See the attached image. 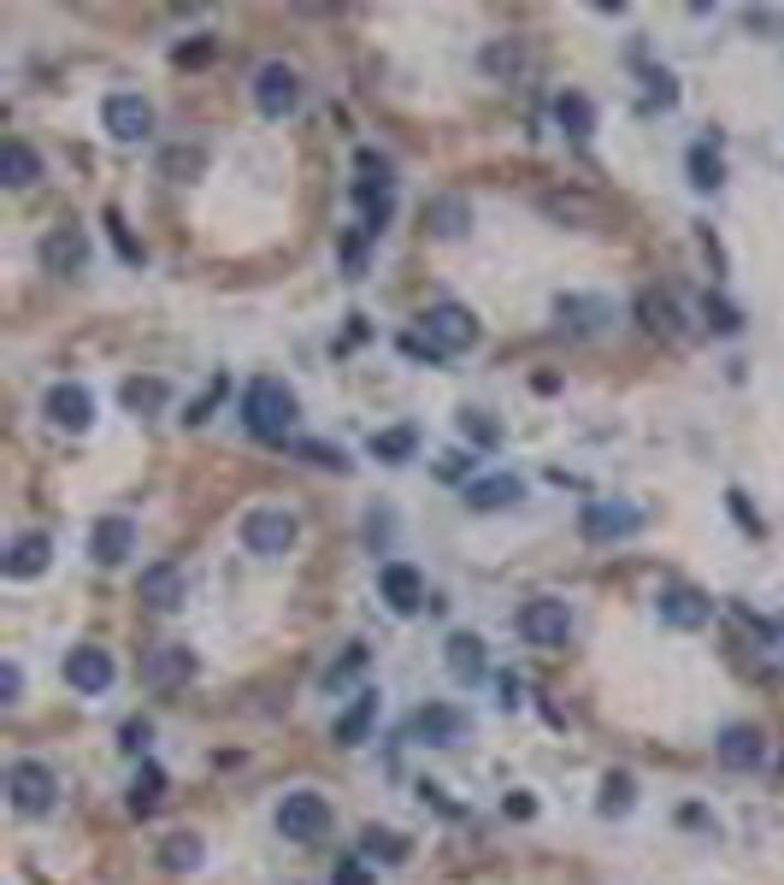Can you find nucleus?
Segmentation results:
<instances>
[{
    "label": "nucleus",
    "instance_id": "nucleus-41",
    "mask_svg": "<svg viewBox=\"0 0 784 885\" xmlns=\"http://www.w3.org/2000/svg\"><path fill=\"white\" fill-rule=\"evenodd\" d=\"M148 738H153V726H148V721H130V726H125V750H130V756H142V750H148Z\"/></svg>",
    "mask_w": 784,
    "mask_h": 885
},
{
    "label": "nucleus",
    "instance_id": "nucleus-35",
    "mask_svg": "<svg viewBox=\"0 0 784 885\" xmlns=\"http://www.w3.org/2000/svg\"><path fill=\"white\" fill-rule=\"evenodd\" d=\"M366 856H384V862H407V844H401V832H378V827H372V832H366Z\"/></svg>",
    "mask_w": 784,
    "mask_h": 885
},
{
    "label": "nucleus",
    "instance_id": "nucleus-16",
    "mask_svg": "<svg viewBox=\"0 0 784 885\" xmlns=\"http://www.w3.org/2000/svg\"><path fill=\"white\" fill-rule=\"evenodd\" d=\"M655 608H661L667 626H678V632H696V626H708V615H713V603L702 597V590H690V585H667L655 597Z\"/></svg>",
    "mask_w": 784,
    "mask_h": 885
},
{
    "label": "nucleus",
    "instance_id": "nucleus-18",
    "mask_svg": "<svg viewBox=\"0 0 784 885\" xmlns=\"http://www.w3.org/2000/svg\"><path fill=\"white\" fill-rule=\"evenodd\" d=\"M136 597H142L148 608H160V615H172V608L183 603V567L178 561H153V567L136 578Z\"/></svg>",
    "mask_w": 784,
    "mask_h": 885
},
{
    "label": "nucleus",
    "instance_id": "nucleus-12",
    "mask_svg": "<svg viewBox=\"0 0 784 885\" xmlns=\"http://www.w3.org/2000/svg\"><path fill=\"white\" fill-rule=\"evenodd\" d=\"M42 414H47V425H60V431H89L95 425V396L83 384H54L47 402H42Z\"/></svg>",
    "mask_w": 784,
    "mask_h": 885
},
{
    "label": "nucleus",
    "instance_id": "nucleus-9",
    "mask_svg": "<svg viewBox=\"0 0 784 885\" xmlns=\"http://www.w3.org/2000/svg\"><path fill=\"white\" fill-rule=\"evenodd\" d=\"M118 679V668H112V655L100 650V643H77L72 655H65V685H72L77 696H100Z\"/></svg>",
    "mask_w": 784,
    "mask_h": 885
},
{
    "label": "nucleus",
    "instance_id": "nucleus-10",
    "mask_svg": "<svg viewBox=\"0 0 784 885\" xmlns=\"http://www.w3.org/2000/svg\"><path fill=\"white\" fill-rule=\"evenodd\" d=\"M460 732H466V714L449 708V703H425L414 721H407V738H414V744H431V750H449V744H460Z\"/></svg>",
    "mask_w": 784,
    "mask_h": 885
},
{
    "label": "nucleus",
    "instance_id": "nucleus-5",
    "mask_svg": "<svg viewBox=\"0 0 784 885\" xmlns=\"http://www.w3.org/2000/svg\"><path fill=\"white\" fill-rule=\"evenodd\" d=\"M296 514L289 508H248L243 514V543H248V555H283L289 543H296Z\"/></svg>",
    "mask_w": 784,
    "mask_h": 885
},
{
    "label": "nucleus",
    "instance_id": "nucleus-19",
    "mask_svg": "<svg viewBox=\"0 0 784 885\" xmlns=\"http://www.w3.org/2000/svg\"><path fill=\"white\" fill-rule=\"evenodd\" d=\"M130 550H136V525L125 514H107V520L89 525V555L100 561V567H118Z\"/></svg>",
    "mask_w": 784,
    "mask_h": 885
},
{
    "label": "nucleus",
    "instance_id": "nucleus-17",
    "mask_svg": "<svg viewBox=\"0 0 784 885\" xmlns=\"http://www.w3.org/2000/svg\"><path fill=\"white\" fill-rule=\"evenodd\" d=\"M47 561H54V537H47V532H24V537L7 543L0 573H7V578H36V573H47Z\"/></svg>",
    "mask_w": 784,
    "mask_h": 885
},
{
    "label": "nucleus",
    "instance_id": "nucleus-29",
    "mask_svg": "<svg viewBox=\"0 0 784 885\" xmlns=\"http://www.w3.org/2000/svg\"><path fill=\"white\" fill-rule=\"evenodd\" d=\"M172 402V390H165V378H125V407L130 414H153V407Z\"/></svg>",
    "mask_w": 784,
    "mask_h": 885
},
{
    "label": "nucleus",
    "instance_id": "nucleus-27",
    "mask_svg": "<svg viewBox=\"0 0 784 885\" xmlns=\"http://www.w3.org/2000/svg\"><path fill=\"white\" fill-rule=\"evenodd\" d=\"M160 797H165V768H160V761H142L136 779H130V809L153 814V809H160Z\"/></svg>",
    "mask_w": 784,
    "mask_h": 885
},
{
    "label": "nucleus",
    "instance_id": "nucleus-1",
    "mask_svg": "<svg viewBox=\"0 0 784 885\" xmlns=\"http://www.w3.org/2000/svg\"><path fill=\"white\" fill-rule=\"evenodd\" d=\"M419 331L425 337H407V354H425V361H449V354L479 343V319H472L460 301H437V308L419 313Z\"/></svg>",
    "mask_w": 784,
    "mask_h": 885
},
{
    "label": "nucleus",
    "instance_id": "nucleus-40",
    "mask_svg": "<svg viewBox=\"0 0 784 885\" xmlns=\"http://www.w3.org/2000/svg\"><path fill=\"white\" fill-rule=\"evenodd\" d=\"M107 231H112V243H118V254H125V260H142V248H136L130 236H125V218H118V213H107Z\"/></svg>",
    "mask_w": 784,
    "mask_h": 885
},
{
    "label": "nucleus",
    "instance_id": "nucleus-23",
    "mask_svg": "<svg viewBox=\"0 0 784 885\" xmlns=\"http://www.w3.org/2000/svg\"><path fill=\"white\" fill-rule=\"evenodd\" d=\"M442 661H449V673L460 679V685L484 679V638H472V632H449V643H442Z\"/></svg>",
    "mask_w": 784,
    "mask_h": 885
},
{
    "label": "nucleus",
    "instance_id": "nucleus-25",
    "mask_svg": "<svg viewBox=\"0 0 784 885\" xmlns=\"http://www.w3.org/2000/svg\"><path fill=\"white\" fill-rule=\"evenodd\" d=\"M372 721H378V691H361V696H354V708L336 721V744H348V750H354V744H366Z\"/></svg>",
    "mask_w": 784,
    "mask_h": 885
},
{
    "label": "nucleus",
    "instance_id": "nucleus-33",
    "mask_svg": "<svg viewBox=\"0 0 784 885\" xmlns=\"http://www.w3.org/2000/svg\"><path fill=\"white\" fill-rule=\"evenodd\" d=\"M372 455H378V461H407V455H414V425H396V431H372Z\"/></svg>",
    "mask_w": 784,
    "mask_h": 885
},
{
    "label": "nucleus",
    "instance_id": "nucleus-2",
    "mask_svg": "<svg viewBox=\"0 0 784 885\" xmlns=\"http://www.w3.org/2000/svg\"><path fill=\"white\" fill-rule=\"evenodd\" d=\"M296 414H301V402H296V390H289L283 378H254L243 390V425L260 442H283L289 431H296Z\"/></svg>",
    "mask_w": 784,
    "mask_h": 885
},
{
    "label": "nucleus",
    "instance_id": "nucleus-4",
    "mask_svg": "<svg viewBox=\"0 0 784 885\" xmlns=\"http://www.w3.org/2000/svg\"><path fill=\"white\" fill-rule=\"evenodd\" d=\"M278 832H283V839H296V844L325 839V832H331V803L319 791H289L278 803Z\"/></svg>",
    "mask_w": 784,
    "mask_h": 885
},
{
    "label": "nucleus",
    "instance_id": "nucleus-15",
    "mask_svg": "<svg viewBox=\"0 0 784 885\" xmlns=\"http://www.w3.org/2000/svg\"><path fill=\"white\" fill-rule=\"evenodd\" d=\"M378 590H384V603L396 608V615H419V608H425V578L407 567V561H384V567H378Z\"/></svg>",
    "mask_w": 784,
    "mask_h": 885
},
{
    "label": "nucleus",
    "instance_id": "nucleus-38",
    "mask_svg": "<svg viewBox=\"0 0 784 885\" xmlns=\"http://www.w3.org/2000/svg\"><path fill=\"white\" fill-rule=\"evenodd\" d=\"M361 661H366V643H348V655H343V661H336V668L325 673V691H336V685H343V679H348L354 668H361Z\"/></svg>",
    "mask_w": 784,
    "mask_h": 885
},
{
    "label": "nucleus",
    "instance_id": "nucleus-11",
    "mask_svg": "<svg viewBox=\"0 0 784 885\" xmlns=\"http://www.w3.org/2000/svg\"><path fill=\"white\" fill-rule=\"evenodd\" d=\"M42 266L54 271V278H77V271L89 266V231H83V225H60V231H47V243H42Z\"/></svg>",
    "mask_w": 784,
    "mask_h": 885
},
{
    "label": "nucleus",
    "instance_id": "nucleus-45",
    "mask_svg": "<svg viewBox=\"0 0 784 885\" xmlns=\"http://www.w3.org/2000/svg\"><path fill=\"white\" fill-rule=\"evenodd\" d=\"M507 814H514V821H531V814H537V803H531V797H507Z\"/></svg>",
    "mask_w": 784,
    "mask_h": 885
},
{
    "label": "nucleus",
    "instance_id": "nucleus-30",
    "mask_svg": "<svg viewBox=\"0 0 784 885\" xmlns=\"http://www.w3.org/2000/svg\"><path fill=\"white\" fill-rule=\"evenodd\" d=\"M690 183H696V190H720V183H726V166H720V154H713L708 142L690 148Z\"/></svg>",
    "mask_w": 784,
    "mask_h": 885
},
{
    "label": "nucleus",
    "instance_id": "nucleus-36",
    "mask_svg": "<svg viewBox=\"0 0 784 885\" xmlns=\"http://www.w3.org/2000/svg\"><path fill=\"white\" fill-rule=\"evenodd\" d=\"M466 225H472L466 201H437V236H460Z\"/></svg>",
    "mask_w": 784,
    "mask_h": 885
},
{
    "label": "nucleus",
    "instance_id": "nucleus-6",
    "mask_svg": "<svg viewBox=\"0 0 784 885\" xmlns=\"http://www.w3.org/2000/svg\"><path fill=\"white\" fill-rule=\"evenodd\" d=\"M578 532H584L590 543L637 537L643 532V508H632V502H590V508H578Z\"/></svg>",
    "mask_w": 784,
    "mask_h": 885
},
{
    "label": "nucleus",
    "instance_id": "nucleus-43",
    "mask_svg": "<svg viewBox=\"0 0 784 885\" xmlns=\"http://www.w3.org/2000/svg\"><path fill=\"white\" fill-rule=\"evenodd\" d=\"M331 885H372V874H366L361 862H343V867H336V879H331Z\"/></svg>",
    "mask_w": 784,
    "mask_h": 885
},
{
    "label": "nucleus",
    "instance_id": "nucleus-24",
    "mask_svg": "<svg viewBox=\"0 0 784 885\" xmlns=\"http://www.w3.org/2000/svg\"><path fill=\"white\" fill-rule=\"evenodd\" d=\"M36 178H42L36 148H24L19 136H12V142H0V183H7V190H24V183H36Z\"/></svg>",
    "mask_w": 784,
    "mask_h": 885
},
{
    "label": "nucleus",
    "instance_id": "nucleus-20",
    "mask_svg": "<svg viewBox=\"0 0 784 885\" xmlns=\"http://www.w3.org/2000/svg\"><path fill=\"white\" fill-rule=\"evenodd\" d=\"M761 756H766V738L755 726H726L720 732V761L731 774H749V768H761Z\"/></svg>",
    "mask_w": 784,
    "mask_h": 885
},
{
    "label": "nucleus",
    "instance_id": "nucleus-34",
    "mask_svg": "<svg viewBox=\"0 0 784 885\" xmlns=\"http://www.w3.org/2000/svg\"><path fill=\"white\" fill-rule=\"evenodd\" d=\"M460 431L479 442V449H496V442H502V425L490 419V414H479V407H466V414H460Z\"/></svg>",
    "mask_w": 784,
    "mask_h": 885
},
{
    "label": "nucleus",
    "instance_id": "nucleus-8",
    "mask_svg": "<svg viewBox=\"0 0 784 885\" xmlns=\"http://www.w3.org/2000/svg\"><path fill=\"white\" fill-rule=\"evenodd\" d=\"M100 125H107L112 142H142V136H153V107L142 95L118 89V95L100 100Z\"/></svg>",
    "mask_w": 784,
    "mask_h": 885
},
{
    "label": "nucleus",
    "instance_id": "nucleus-3",
    "mask_svg": "<svg viewBox=\"0 0 784 885\" xmlns=\"http://www.w3.org/2000/svg\"><path fill=\"white\" fill-rule=\"evenodd\" d=\"M7 797H12L19 814H47L60 803V779H54L47 761H12L7 768Z\"/></svg>",
    "mask_w": 784,
    "mask_h": 885
},
{
    "label": "nucleus",
    "instance_id": "nucleus-31",
    "mask_svg": "<svg viewBox=\"0 0 784 885\" xmlns=\"http://www.w3.org/2000/svg\"><path fill=\"white\" fill-rule=\"evenodd\" d=\"M632 803H637V786H632V774H608L602 779V814H632Z\"/></svg>",
    "mask_w": 784,
    "mask_h": 885
},
{
    "label": "nucleus",
    "instance_id": "nucleus-37",
    "mask_svg": "<svg viewBox=\"0 0 784 885\" xmlns=\"http://www.w3.org/2000/svg\"><path fill=\"white\" fill-rule=\"evenodd\" d=\"M201 148H172V154H165V178H190V172H201Z\"/></svg>",
    "mask_w": 784,
    "mask_h": 885
},
{
    "label": "nucleus",
    "instance_id": "nucleus-7",
    "mask_svg": "<svg viewBox=\"0 0 784 885\" xmlns=\"http://www.w3.org/2000/svg\"><path fill=\"white\" fill-rule=\"evenodd\" d=\"M567 632H572V608L560 603V597H537V603L519 608V638L537 643V650H555V643H567Z\"/></svg>",
    "mask_w": 784,
    "mask_h": 885
},
{
    "label": "nucleus",
    "instance_id": "nucleus-44",
    "mask_svg": "<svg viewBox=\"0 0 784 885\" xmlns=\"http://www.w3.org/2000/svg\"><path fill=\"white\" fill-rule=\"evenodd\" d=\"M472 461H466V455H460V449H449V455H442V461H437V472H442V479H460V472H466Z\"/></svg>",
    "mask_w": 784,
    "mask_h": 885
},
{
    "label": "nucleus",
    "instance_id": "nucleus-14",
    "mask_svg": "<svg viewBox=\"0 0 784 885\" xmlns=\"http://www.w3.org/2000/svg\"><path fill=\"white\" fill-rule=\"evenodd\" d=\"M142 679H148L153 691L190 685V679H195V650H190V643H160V650L142 661Z\"/></svg>",
    "mask_w": 784,
    "mask_h": 885
},
{
    "label": "nucleus",
    "instance_id": "nucleus-32",
    "mask_svg": "<svg viewBox=\"0 0 784 885\" xmlns=\"http://www.w3.org/2000/svg\"><path fill=\"white\" fill-rule=\"evenodd\" d=\"M296 455H301L307 467H331V472H348V467H354L348 455L336 449V442H319V437H301V442H296Z\"/></svg>",
    "mask_w": 784,
    "mask_h": 885
},
{
    "label": "nucleus",
    "instance_id": "nucleus-42",
    "mask_svg": "<svg viewBox=\"0 0 784 885\" xmlns=\"http://www.w3.org/2000/svg\"><path fill=\"white\" fill-rule=\"evenodd\" d=\"M702 308L713 313V331H726V337H731V331H738V326H743V319H738V313H731V308H726V301H702Z\"/></svg>",
    "mask_w": 784,
    "mask_h": 885
},
{
    "label": "nucleus",
    "instance_id": "nucleus-39",
    "mask_svg": "<svg viewBox=\"0 0 784 885\" xmlns=\"http://www.w3.org/2000/svg\"><path fill=\"white\" fill-rule=\"evenodd\" d=\"M19 685H24L19 661H0V703H19Z\"/></svg>",
    "mask_w": 784,
    "mask_h": 885
},
{
    "label": "nucleus",
    "instance_id": "nucleus-21",
    "mask_svg": "<svg viewBox=\"0 0 784 885\" xmlns=\"http://www.w3.org/2000/svg\"><path fill=\"white\" fill-rule=\"evenodd\" d=\"M555 313H560V331H572V337H590V331H602V319H613L602 296H560Z\"/></svg>",
    "mask_w": 784,
    "mask_h": 885
},
{
    "label": "nucleus",
    "instance_id": "nucleus-28",
    "mask_svg": "<svg viewBox=\"0 0 784 885\" xmlns=\"http://www.w3.org/2000/svg\"><path fill=\"white\" fill-rule=\"evenodd\" d=\"M555 125L567 130V136H578V142H584V136L595 130V107H590L584 95H560V100H555Z\"/></svg>",
    "mask_w": 784,
    "mask_h": 885
},
{
    "label": "nucleus",
    "instance_id": "nucleus-13",
    "mask_svg": "<svg viewBox=\"0 0 784 885\" xmlns=\"http://www.w3.org/2000/svg\"><path fill=\"white\" fill-rule=\"evenodd\" d=\"M296 100H301V83L289 65H260V77H254V107H260L266 118H283V113H296Z\"/></svg>",
    "mask_w": 784,
    "mask_h": 885
},
{
    "label": "nucleus",
    "instance_id": "nucleus-22",
    "mask_svg": "<svg viewBox=\"0 0 784 885\" xmlns=\"http://www.w3.org/2000/svg\"><path fill=\"white\" fill-rule=\"evenodd\" d=\"M525 497V484L514 472H496V479H472L466 484V508H479V514H496V508H514Z\"/></svg>",
    "mask_w": 784,
    "mask_h": 885
},
{
    "label": "nucleus",
    "instance_id": "nucleus-26",
    "mask_svg": "<svg viewBox=\"0 0 784 885\" xmlns=\"http://www.w3.org/2000/svg\"><path fill=\"white\" fill-rule=\"evenodd\" d=\"M160 862L172 867V874H195V867L207 862V844H201L195 832H172V839L160 844Z\"/></svg>",
    "mask_w": 784,
    "mask_h": 885
}]
</instances>
